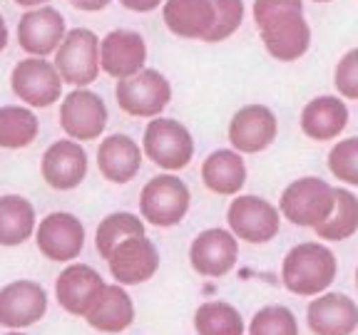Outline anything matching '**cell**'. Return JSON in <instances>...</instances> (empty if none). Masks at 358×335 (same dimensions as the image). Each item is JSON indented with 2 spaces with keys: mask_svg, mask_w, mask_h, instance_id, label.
I'll list each match as a JSON object with an SVG mask.
<instances>
[{
  "mask_svg": "<svg viewBox=\"0 0 358 335\" xmlns=\"http://www.w3.org/2000/svg\"><path fill=\"white\" fill-rule=\"evenodd\" d=\"M201 181L209 191L222 196H236L246 184V164L239 151L217 149L201 164Z\"/></svg>",
  "mask_w": 358,
  "mask_h": 335,
  "instance_id": "d4e9b609",
  "label": "cell"
},
{
  "mask_svg": "<svg viewBox=\"0 0 358 335\" xmlns=\"http://www.w3.org/2000/svg\"><path fill=\"white\" fill-rule=\"evenodd\" d=\"M306 320L313 335H351L358 328V306L343 293H324L308 303Z\"/></svg>",
  "mask_w": 358,
  "mask_h": 335,
  "instance_id": "ffe728a7",
  "label": "cell"
},
{
  "mask_svg": "<svg viewBox=\"0 0 358 335\" xmlns=\"http://www.w3.org/2000/svg\"><path fill=\"white\" fill-rule=\"evenodd\" d=\"M8 47V22H6V17L0 15V52L6 50Z\"/></svg>",
  "mask_w": 358,
  "mask_h": 335,
  "instance_id": "74e56055",
  "label": "cell"
},
{
  "mask_svg": "<svg viewBox=\"0 0 358 335\" xmlns=\"http://www.w3.org/2000/svg\"><path fill=\"white\" fill-rule=\"evenodd\" d=\"M40 119L35 112L20 105L0 107V147L3 149H25L38 140Z\"/></svg>",
  "mask_w": 358,
  "mask_h": 335,
  "instance_id": "4316f807",
  "label": "cell"
},
{
  "mask_svg": "<svg viewBox=\"0 0 358 335\" xmlns=\"http://www.w3.org/2000/svg\"><path fill=\"white\" fill-rule=\"evenodd\" d=\"M262 43L271 57L279 62H294L308 50L311 45V28L303 20V10H286L271 17L259 28Z\"/></svg>",
  "mask_w": 358,
  "mask_h": 335,
  "instance_id": "5bb4252c",
  "label": "cell"
},
{
  "mask_svg": "<svg viewBox=\"0 0 358 335\" xmlns=\"http://www.w3.org/2000/svg\"><path fill=\"white\" fill-rule=\"evenodd\" d=\"M162 17L169 33L187 40H204L214 25L212 0H164Z\"/></svg>",
  "mask_w": 358,
  "mask_h": 335,
  "instance_id": "603a6c76",
  "label": "cell"
},
{
  "mask_svg": "<svg viewBox=\"0 0 358 335\" xmlns=\"http://www.w3.org/2000/svg\"><path fill=\"white\" fill-rule=\"evenodd\" d=\"M196 335H244V318L231 303L207 301L194 313Z\"/></svg>",
  "mask_w": 358,
  "mask_h": 335,
  "instance_id": "f1b7e54d",
  "label": "cell"
},
{
  "mask_svg": "<svg viewBox=\"0 0 358 335\" xmlns=\"http://www.w3.org/2000/svg\"><path fill=\"white\" fill-rule=\"evenodd\" d=\"M115 283L120 285H140L147 283L159 268V251L147 236H132L112 248L105 258Z\"/></svg>",
  "mask_w": 358,
  "mask_h": 335,
  "instance_id": "7c38bea8",
  "label": "cell"
},
{
  "mask_svg": "<svg viewBox=\"0 0 358 335\" xmlns=\"http://www.w3.org/2000/svg\"><path fill=\"white\" fill-rule=\"evenodd\" d=\"M35 244L45 258L70 263L85 248V226L75 214L52 211L35 226Z\"/></svg>",
  "mask_w": 358,
  "mask_h": 335,
  "instance_id": "30bf717a",
  "label": "cell"
},
{
  "mask_svg": "<svg viewBox=\"0 0 358 335\" xmlns=\"http://www.w3.org/2000/svg\"><path fill=\"white\" fill-rule=\"evenodd\" d=\"M55 70L60 73L62 84L87 87L100 75V38L87 28L67 30L60 47L55 52Z\"/></svg>",
  "mask_w": 358,
  "mask_h": 335,
  "instance_id": "7a4b0ae2",
  "label": "cell"
},
{
  "mask_svg": "<svg viewBox=\"0 0 358 335\" xmlns=\"http://www.w3.org/2000/svg\"><path fill=\"white\" fill-rule=\"evenodd\" d=\"M15 3L22 8H40V6H48L50 0H15Z\"/></svg>",
  "mask_w": 358,
  "mask_h": 335,
  "instance_id": "f35d334b",
  "label": "cell"
},
{
  "mask_svg": "<svg viewBox=\"0 0 358 335\" xmlns=\"http://www.w3.org/2000/svg\"><path fill=\"white\" fill-rule=\"evenodd\" d=\"M279 209L281 216L289 218L294 226L316 229L334 209V186L319 177L296 179L284 189Z\"/></svg>",
  "mask_w": 358,
  "mask_h": 335,
  "instance_id": "3957f363",
  "label": "cell"
},
{
  "mask_svg": "<svg viewBox=\"0 0 358 335\" xmlns=\"http://www.w3.org/2000/svg\"><path fill=\"white\" fill-rule=\"evenodd\" d=\"M279 134L276 114L266 105H246L229 122V142L239 154H259L274 144Z\"/></svg>",
  "mask_w": 358,
  "mask_h": 335,
  "instance_id": "9a60e30c",
  "label": "cell"
},
{
  "mask_svg": "<svg viewBox=\"0 0 358 335\" xmlns=\"http://www.w3.org/2000/svg\"><path fill=\"white\" fill-rule=\"evenodd\" d=\"M10 87L28 107H52L62 97V80L50 60L28 57L20 60L10 73Z\"/></svg>",
  "mask_w": 358,
  "mask_h": 335,
  "instance_id": "ba28073f",
  "label": "cell"
},
{
  "mask_svg": "<svg viewBox=\"0 0 358 335\" xmlns=\"http://www.w3.org/2000/svg\"><path fill=\"white\" fill-rule=\"evenodd\" d=\"M65 17L50 6L28 10L17 22V43L30 57H48L60 47L65 38Z\"/></svg>",
  "mask_w": 358,
  "mask_h": 335,
  "instance_id": "e0dca14e",
  "label": "cell"
},
{
  "mask_svg": "<svg viewBox=\"0 0 358 335\" xmlns=\"http://www.w3.org/2000/svg\"><path fill=\"white\" fill-rule=\"evenodd\" d=\"M6 335H28V333H22V330H10V333H6Z\"/></svg>",
  "mask_w": 358,
  "mask_h": 335,
  "instance_id": "ab89813d",
  "label": "cell"
},
{
  "mask_svg": "<svg viewBox=\"0 0 358 335\" xmlns=\"http://www.w3.org/2000/svg\"><path fill=\"white\" fill-rule=\"evenodd\" d=\"M356 288H358V268H356Z\"/></svg>",
  "mask_w": 358,
  "mask_h": 335,
  "instance_id": "60d3db41",
  "label": "cell"
},
{
  "mask_svg": "<svg viewBox=\"0 0 358 335\" xmlns=\"http://www.w3.org/2000/svg\"><path fill=\"white\" fill-rule=\"evenodd\" d=\"M112 0H70V6L78 8L83 13H97V10H105L110 6Z\"/></svg>",
  "mask_w": 358,
  "mask_h": 335,
  "instance_id": "8d00e7d4",
  "label": "cell"
},
{
  "mask_svg": "<svg viewBox=\"0 0 358 335\" xmlns=\"http://www.w3.org/2000/svg\"><path fill=\"white\" fill-rule=\"evenodd\" d=\"M336 271L338 263L331 248L324 244H306L294 246L284 258L281 266V281H284L286 290H291L294 296H319L336 281Z\"/></svg>",
  "mask_w": 358,
  "mask_h": 335,
  "instance_id": "6da1fadb",
  "label": "cell"
},
{
  "mask_svg": "<svg viewBox=\"0 0 358 335\" xmlns=\"http://www.w3.org/2000/svg\"><path fill=\"white\" fill-rule=\"evenodd\" d=\"M48 313V293L38 281H13L0 288V325L22 330L35 325Z\"/></svg>",
  "mask_w": 358,
  "mask_h": 335,
  "instance_id": "8fae6325",
  "label": "cell"
},
{
  "mask_svg": "<svg viewBox=\"0 0 358 335\" xmlns=\"http://www.w3.org/2000/svg\"><path fill=\"white\" fill-rule=\"evenodd\" d=\"M334 84L338 89V95H343L346 100H358V47L348 50L338 60L334 73Z\"/></svg>",
  "mask_w": 358,
  "mask_h": 335,
  "instance_id": "836d02e7",
  "label": "cell"
},
{
  "mask_svg": "<svg viewBox=\"0 0 358 335\" xmlns=\"http://www.w3.org/2000/svg\"><path fill=\"white\" fill-rule=\"evenodd\" d=\"M249 335H299V323L286 306H264L254 313Z\"/></svg>",
  "mask_w": 358,
  "mask_h": 335,
  "instance_id": "4dcf8cb0",
  "label": "cell"
},
{
  "mask_svg": "<svg viewBox=\"0 0 358 335\" xmlns=\"http://www.w3.org/2000/svg\"><path fill=\"white\" fill-rule=\"evenodd\" d=\"M132 236H145V221H142L137 214L115 211L102 218L100 226H97L95 248L102 258H107L115 246L122 244L124 239H132Z\"/></svg>",
  "mask_w": 358,
  "mask_h": 335,
  "instance_id": "f546056e",
  "label": "cell"
},
{
  "mask_svg": "<svg viewBox=\"0 0 358 335\" xmlns=\"http://www.w3.org/2000/svg\"><path fill=\"white\" fill-rule=\"evenodd\" d=\"M189 186L174 174L150 179L140 194V214L157 229L177 226L189 211Z\"/></svg>",
  "mask_w": 358,
  "mask_h": 335,
  "instance_id": "277c9868",
  "label": "cell"
},
{
  "mask_svg": "<svg viewBox=\"0 0 358 335\" xmlns=\"http://www.w3.org/2000/svg\"><path fill=\"white\" fill-rule=\"evenodd\" d=\"M60 127L75 142L100 140L107 127V105L87 87H75L60 105Z\"/></svg>",
  "mask_w": 358,
  "mask_h": 335,
  "instance_id": "9c48e42d",
  "label": "cell"
},
{
  "mask_svg": "<svg viewBox=\"0 0 358 335\" xmlns=\"http://www.w3.org/2000/svg\"><path fill=\"white\" fill-rule=\"evenodd\" d=\"M329 169L336 179L358 186V137L341 140L329 151Z\"/></svg>",
  "mask_w": 358,
  "mask_h": 335,
  "instance_id": "d6a6232c",
  "label": "cell"
},
{
  "mask_svg": "<svg viewBox=\"0 0 358 335\" xmlns=\"http://www.w3.org/2000/svg\"><path fill=\"white\" fill-rule=\"evenodd\" d=\"M105 288V278L87 263H70L62 268L55 281V298L60 308L75 318H85V313Z\"/></svg>",
  "mask_w": 358,
  "mask_h": 335,
  "instance_id": "d6986e66",
  "label": "cell"
},
{
  "mask_svg": "<svg viewBox=\"0 0 358 335\" xmlns=\"http://www.w3.org/2000/svg\"><path fill=\"white\" fill-rule=\"evenodd\" d=\"M35 207L20 194L0 196V246H22L35 234Z\"/></svg>",
  "mask_w": 358,
  "mask_h": 335,
  "instance_id": "484cf974",
  "label": "cell"
},
{
  "mask_svg": "<svg viewBox=\"0 0 358 335\" xmlns=\"http://www.w3.org/2000/svg\"><path fill=\"white\" fill-rule=\"evenodd\" d=\"M316 3H331V0H316Z\"/></svg>",
  "mask_w": 358,
  "mask_h": 335,
  "instance_id": "b9f144b4",
  "label": "cell"
},
{
  "mask_svg": "<svg viewBox=\"0 0 358 335\" xmlns=\"http://www.w3.org/2000/svg\"><path fill=\"white\" fill-rule=\"evenodd\" d=\"M85 320H87L90 328L100 330V333L117 335L122 330H127L134 323V303L127 290H124V285L105 283L100 296L90 306V311L85 313Z\"/></svg>",
  "mask_w": 358,
  "mask_h": 335,
  "instance_id": "7402d4cb",
  "label": "cell"
},
{
  "mask_svg": "<svg viewBox=\"0 0 358 335\" xmlns=\"http://www.w3.org/2000/svg\"><path fill=\"white\" fill-rule=\"evenodd\" d=\"M164 0H120V6L132 13H152L162 6Z\"/></svg>",
  "mask_w": 358,
  "mask_h": 335,
  "instance_id": "d590c367",
  "label": "cell"
},
{
  "mask_svg": "<svg viewBox=\"0 0 358 335\" xmlns=\"http://www.w3.org/2000/svg\"><path fill=\"white\" fill-rule=\"evenodd\" d=\"M97 169L112 184H129L142 169V149L127 134H110L97 147Z\"/></svg>",
  "mask_w": 358,
  "mask_h": 335,
  "instance_id": "44dd1931",
  "label": "cell"
},
{
  "mask_svg": "<svg viewBox=\"0 0 358 335\" xmlns=\"http://www.w3.org/2000/svg\"><path fill=\"white\" fill-rule=\"evenodd\" d=\"M227 221H229V229L236 239L254 246L268 244V241L279 234V226H281L279 209L271 201L254 194L236 196L229 204Z\"/></svg>",
  "mask_w": 358,
  "mask_h": 335,
  "instance_id": "52a82bcc",
  "label": "cell"
},
{
  "mask_svg": "<svg viewBox=\"0 0 358 335\" xmlns=\"http://www.w3.org/2000/svg\"><path fill=\"white\" fill-rule=\"evenodd\" d=\"M214 3V25L204 43H222L239 30L244 20V3L241 0H212Z\"/></svg>",
  "mask_w": 358,
  "mask_h": 335,
  "instance_id": "1f68e13d",
  "label": "cell"
},
{
  "mask_svg": "<svg viewBox=\"0 0 358 335\" xmlns=\"http://www.w3.org/2000/svg\"><path fill=\"white\" fill-rule=\"evenodd\" d=\"M45 184L55 191H73L87 177V151L75 140H60L45 149L40 162Z\"/></svg>",
  "mask_w": 358,
  "mask_h": 335,
  "instance_id": "2e32d148",
  "label": "cell"
},
{
  "mask_svg": "<svg viewBox=\"0 0 358 335\" xmlns=\"http://www.w3.org/2000/svg\"><path fill=\"white\" fill-rule=\"evenodd\" d=\"M142 151L147 159L167 172H179L194 156V140L189 129L177 119H152L142 137Z\"/></svg>",
  "mask_w": 358,
  "mask_h": 335,
  "instance_id": "8992f818",
  "label": "cell"
},
{
  "mask_svg": "<svg viewBox=\"0 0 358 335\" xmlns=\"http://www.w3.org/2000/svg\"><path fill=\"white\" fill-rule=\"evenodd\" d=\"M115 100L129 117H159L172 100V84L159 70H140L132 77L117 80Z\"/></svg>",
  "mask_w": 358,
  "mask_h": 335,
  "instance_id": "5b68a950",
  "label": "cell"
},
{
  "mask_svg": "<svg viewBox=\"0 0 358 335\" xmlns=\"http://www.w3.org/2000/svg\"><path fill=\"white\" fill-rule=\"evenodd\" d=\"M348 124V107L334 95H321L311 100L301 112V132L308 140H336Z\"/></svg>",
  "mask_w": 358,
  "mask_h": 335,
  "instance_id": "cb8c5ba5",
  "label": "cell"
},
{
  "mask_svg": "<svg viewBox=\"0 0 358 335\" xmlns=\"http://www.w3.org/2000/svg\"><path fill=\"white\" fill-rule=\"evenodd\" d=\"M147 45L134 30H112L100 40V70L115 80H124L145 70Z\"/></svg>",
  "mask_w": 358,
  "mask_h": 335,
  "instance_id": "ac0fdd59",
  "label": "cell"
},
{
  "mask_svg": "<svg viewBox=\"0 0 358 335\" xmlns=\"http://www.w3.org/2000/svg\"><path fill=\"white\" fill-rule=\"evenodd\" d=\"M239 241L227 229H207L189 246V263L204 278H222L236 266Z\"/></svg>",
  "mask_w": 358,
  "mask_h": 335,
  "instance_id": "4fadbf2b",
  "label": "cell"
},
{
  "mask_svg": "<svg viewBox=\"0 0 358 335\" xmlns=\"http://www.w3.org/2000/svg\"><path fill=\"white\" fill-rule=\"evenodd\" d=\"M316 236L326 241H343L358 231V199L348 189H334V209L329 218L316 226Z\"/></svg>",
  "mask_w": 358,
  "mask_h": 335,
  "instance_id": "83f0119b",
  "label": "cell"
},
{
  "mask_svg": "<svg viewBox=\"0 0 358 335\" xmlns=\"http://www.w3.org/2000/svg\"><path fill=\"white\" fill-rule=\"evenodd\" d=\"M286 10H303V3L301 0H254V22L257 28H262L271 17Z\"/></svg>",
  "mask_w": 358,
  "mask_h": 335,
  "instance_id": "e575fe53",
  "label": "cell"
}]
</instances>
